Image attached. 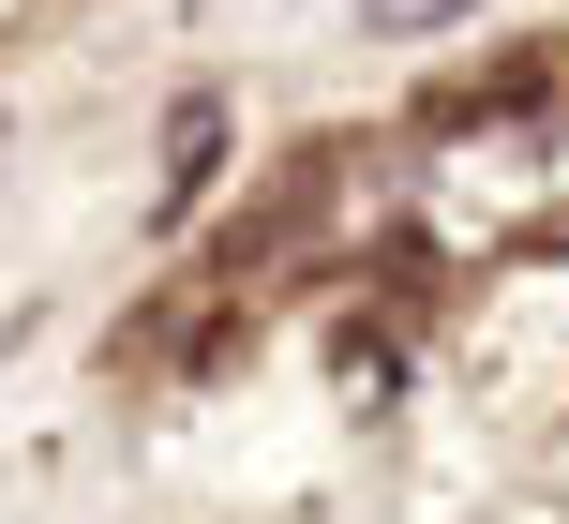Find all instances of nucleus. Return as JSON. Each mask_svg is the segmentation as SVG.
<instances>
[{"mask_svg":"<svg viewBox=\"0 0 569 524\" xmlns=\"http://www.w3.org/2000/svg\"><path fill=\"white\" fill-rule=\"evenodd\" d=\"M330 180H345L330 150H300V165H284L270 195H256V210H240V225H226V255H210V270H226V285H240V270H270V255H284V240H315V225H330Z\"/></svg>","mask_w":569,"mask_h":524,"instance_id":"nucleus-1","label":"nucleus"},{"mask_svg":"<svg viewBox=\"0 0 569 524\" xmlns=\"http://www.w3.org/2000/svg\"><path fill=\"white\" fill-rule=\"evenodd\" d=\"M210 150H226V105H180V135H166V195H196Z\"/></svg>","mask_w":569,"mask_h":524,"instance_id":"nucleus-2","label":"nucleus"},{"mask_svg":"<svg viewBox=\"0 0 569 524\" xmlns=\"http://www.w3.org/2000/svg\"><path fill=\"white\" fill-rule=\"evenodd\" d=\"M435 16H465V0H375V30H435Z\"/></svg>","mask_w":569,"mask_h":524,"instance_id":"nucleus-3","label":"nucleus"}]
</instances>
